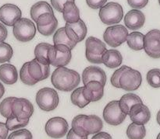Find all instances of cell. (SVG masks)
<instances>
[{
  "mask_svg": "<svg viewBox=\"0 0 160 139\" xmlns=\"http://www.w3.org/2000/svg\"><path fill=\"white\" fill-rule=\"evenodd\" d=\"M145 53L152 58H160V30L154 29L145 35Z\"/></svg>",
  "mask_w": 160,
  "mask_h": 139,
  "instance_id": "8fae6325",
  "label": "cell"
},
{
  "mask_svg": "<svg viewBox=\"0 0 160 139\" xmlns=\"http://www.w3.org/2000/svg\"><path fill=\"white\" fill-rule=\"evenodd\" d=\"M70 100L72 104L79 108H84L90 103L84 96V86L75 89L70 96Z\"/></svg>",
  "mask_w": 160,
  "mask_h": 139,
  "instance_id": "f546056e",
  "label": "cell"
},
{
  "mask_svg": "<svg viewBox=\"0 0 160 139\" xmlns=\"http://www.w3.org/2000/svg\"><path fill=\"white\" fill-rule=\"evenodd\" d=\"M0 139H5V138H3L2 137H1V136H0Z\"/></svg>",
  "mask_w": 160,
  "mask_h": 139,
  "instance_id": "f907efd6",
  "label": "cell"
},
{
  "mask_svg": "<svg viewBox=\"0 0 160 139\" xmlns=\"http://www.w3.org/2000/svg\"><path fill=\"white\" fill-rule=\"evenodd\" d=\"M53 86L60 91L70 92L75 90L81 82V76L78 72L66 67H59L54 72L51 77Z\"/></svg>",
  "mask_w": 160,
  "mask_h": 139,
  "instance_id": "6da1fadb",
  "label": "cell"
},
{
  "mask_svg": "<svg viewBox=\"0 0 160 139\" xmlns=\"http://www.w3.org/2000/svg\"><path fill=\"white\" fill-rule=\"evenodd\" d=\"M32 134L27 129H20L9 135L7 139H32Z\"/></svg>",
  "mask_w": 160,
  "mask_h": 139,
  "instance_id": "f35d334b",
  "label": "cell"
},
{
  "mask_svg": "<svg viewBox=\"0 0 160 139\" xmlns=\"http://www.w3.org/2000/svg\"><path fill=\"white\" fill-rule=\"evenodd\" d=\"M69 125L67 121L61 117L52 118L45 124V132L52 138L59 139L68 133Z\"/></svg>",
  "mask_w": 160,
  "mask_h": 139,
  "instance_id": "9c48e42d",
  "label": "cell"
},
{
  "mask_svg": "<svg viewBox=\"0 0 160 139\" xmlns=\"http://www.w3.org/2000/svg\"><path fill=\"white\" fill-rule=\"evenodd\" d=\"M147 82L153 88L160 87V69L153 68L148 72L146 76Z\"/></svg>",
  "mask_w": 160,
  "mask_h": 139,
  "instance_id": "e575fe53",
  "label": "cell"
},
{
  "mask_svg": "<svg viewBox=\"0 0 160 139\" xmlns=\"http://www.w3.org/2000/svg\"><path fill=\"white\" fill-rule=\"evenodd\" d=\"M86 58L93 64L102 63V55L106 51V44L94 37H88L85 42Z\"/></svg>",
  "mask_w": 160,
  "mask_h": 139,
  "instance_id": "277c9868",
  "label": "cell"
},
{
  "mask_svg": "<svg viewBox=\"0 0 160 139\" xmlns=\"http://www.w3.org/2000/svg\"><path fill=\"white\" fill-rule=\"evenodd\" d=\"M65 30L69 38L75 44H78L84 40L88 32L87 26L82 20H80L78 23H67Z\"/></svg>",
  "mask_w": 160,
  "mask_h": 139,
  "instance_id": "9a60e30c",
  "label": "cell"
},
{
  "mask_svg": "<svg viewBox=\"0 0 160 139\" xmlns=\"http://www.w3.org/2000/svg\"><path fill=\"white\" fill-rule=\"evenodd\" d=\"M37 29L41 34L44 36H50L56 32L58 26V20L54 14L44 13L38 19Z\"/></svg>",
  "mask_w": 160,
  "mask_h": 139,
  "instance_id": "5bb4252c",
  "label": "cell"
},
{
  "mask_svg": "<svg viewBox=\"0 0 160 139\" xmlns=\"http://www.w3.org/2000/svg\"><path fill=\"white\" fill-rule=\"evenodd\" d=\"M159 5H160V0H159Z\"/></svg>",
  "mask_w": 160,
  "mask_h": 139,
  "instance_id": "816d5d0a",
  "label": "cell"
},
{
  "mask_svg": "<svg viewBox=\"0 0 160 139\" xmlns=\"http://www.w3.org/2000/svg\"><path fill=\"white\" fill-rule=\"evenodd\" d=\"M106 2L107 0H86L88 6L94 9H101L102 6H105Z\"/></svg>",
  "mask_w": 160,
  "mask_h": 139,
  "instance_id": "60d3db41",
  "label": "cell"
},
{
  "mask_svg": "<svg viewBox=\"0 0 160 139\" xmlns=\"http://www.w3.org/2000/svg\"><path fill=\"white\" fill-rule=\"evenodd\" d=\"M145 22V16L139 9H131L124 16V23L128 29L136 30L144 26Z\"/></svg>",
  "mask_w": 160,
  "mask_h": 139,
  "instance_id": "d6986e66",
  "label": "cell"
},
{
  "mask_svg": "<svg viewBox=\"0 0 160 139\" xmlns=\"http://www.w3.org/2000/svg\"><path fill=\"white\" fill-rule=\"evenodd\" d=\"M98 15L101 21L105 24H116L120 23L123 19V7L118 2H111L100 9Z\"/></svg>",
  "mask_w": 160,
  "mask_h": 139,
  "instance_id": "5b68a950",
  "label": "cell"
},
{
  "mask_svg": "<svg viewBox=\"0 0 160 139\" xmlns=\"http://www.w3.org/2000/svg\"><path fill=\"white\" fill-rule=\"evenodd\" d=\"M92 139H112V136L106 132H98L95 134Z\"/></svg>",
  "mask_w": 160,
  "mask_h": 139,
  "instance_id": "ee69618b",
  "label": "cell"
},
{
  "mask_svg": "<svg viewBox=\"0 0 160 139\" xmlns=\"http://www.w3.org/2000/svg\"><path fill=\"white\" fill-rule=\"evenodd\" d=\"M14 116L19 120H29L34 113L33 104L25 98H16L12 105Z\"/></svg>",
  "mask_w": 160,
  "mask_h": 139,
  "instance_id": "4fadbf2b",
  "label": "cell"
},
{
  "mask_svg": "<svg viewBox=\"0 0 160 139\" xmlns=\"http://www.w3.org/2000/svg\"><path fill=\"white\" fill-rule=\"evenodd\" d=\"M127 115L122 111L118 100L109 102L103 110V118L107 124L112 126H117L122 124L126 119Z\"/></svg>",
  "mask_w": 160,
  "mask_h": 139,
  "instance_id": "ba28073f",
  "label": "cell"
},
{
  "mask_svg": "<svg viewBox=\"0 0 160 139\" xmlns=\"http://www.w3.org/2000/svg\"><path fill=\"white\" fill-rule=\"evenodd\" d=\"M128 2L133 9H142L147 6L148 0H128Z\"/></svg>",
  "mask_w": 160,
  "mask_h": 139,
  "instance_id": "ab89813d",
  "label": "cell"
},
{
  "mask_svg": "<svg viewBox=\"0 0 160 139\" xmlns=\"http://www.w3.org/2000/svg\"><path fill=\"white\" fill-rule=\"evenodd\" d=\"M82 81L84 86L91 81H97L105 86L106 83V72L98 66H88L83 72Z\"/></svg>",
  "mask_w": 160,
  "mask_h": 139,
  "instance_id": "ac0fdd59",
  "label": "cell"
},
{
  "mask_svg": "<svg viewBox=\"0 0 160 139\" xmlns=\"http://www.w3.org/2000/svg\"><path fill=\"white\" fill-rule=\"evenodd\" d=\"M128 31L123 25H115L107 27L103 34L105 42L109 46L117 48L127 41Z\"/></svg>",
  "mask_w": 160,
  "mask_h": 139,
  "instance_id": "52a82bcc",
  "label": "cell"
},
{
  "mask_svg": "<svg viewBox=\"0 0 160 139\" xmlns=\"http://www.w3.org/2000/svg\"><path fill=\"white\" fill-rule=\"evenodd\" d=\"M71 49L65 44L52 45L48 52L50 65L55 67H65L71 60Z\"/></svg>",
  "mask_w": 160,
  "mask_h": 139,
  "instance_id": "7a4b0ae2",
  "label": "cell"
},
{
  "mask_svg": "<svg viewBox=\"0 0 160 139\" xmlns=\"http://www.w3.org/2000/svg\"><path fill=\"white\" fill-rule=\"evenodd\" d=\"M53 42H54V45L65 44L67 46H68L71 50L75 48V46L77 45V44L72 41L69 38L68 36L67 35L65 26L59 28V29H58L55 32L54 36H53Z\"/></svg>",
  "mask_w": 160,
  "mask_h": 139,
  "instance_id": "83f0119b",
  "label": "cell"
},
{
  "mask_svg": "<svg viewBox=\"0 0 160 139\" xmlns=\"http://www.w3.org/2000/svg\"><path fill=\"white\" fill-rule=\"evenodd\" d=\"M28 66H29V62H25L21 67L20 71V80L23 83L28 86H34L37 83V81L33 79L30 75L29 71H28Z\"/></svg>",
  "mask_w": 160,
  "mask_h": 139,
  "instance_id": "836d02e7",
  "label": "cell"
},
{
  "mask_svg": "<svg viewBox=\"0 0 160 139\" xmlns=\"http://www.w3.org/2000/svg\"><path fill=\"white\" fill-rule=\"evenodd\" d=\"M44 13L54 14L52 8L46 2L40 1L38 2H36L35 4H34L31 6V10H30V14H31V19L35 23L38 21V17Z\"/></svg>",
  "mask_w": 160,
  "mask_h": 139,
  "instance_id": "484cf974",
  "label": "cell"
},
{
  "mask_svg": "<svg viewBox=\"0 0 160 139\" xmlns=\"http://www.w3.org/2000/svg\"><path fill=\"white\" fill-rule=\"evenodd\" d=\"M62 16L64 20L68 23H78L81 20L80 10L74 2H67L64 4Z\"/></svg>",
  "mask_w": 160,
  "mask_h": 139,
  "instance_id": "603a6c76",
  "label": "cell"
},
{
  "mask_svg": "<svg viewBox=\"0 0 160 139\" xmlns=\"http://www.w3.org/2000/svg\"><path fill=\"white\" fill-rule=\"evenodd\" d=\"M29 123V120H19L15 116H12L10 118H7L6 120V127L9 131H14L16 129L20 128L27 126Z\"/></svg>",
  "mask_w": 160,
  "mask_h": 139,
  "instance_id": "d590c367",
  "label": "cell"
},
{
  "mask_svg": "<svg viewBox=\"0 0 160 139\" xmlns=\"http://www.w3.org/2000/svg\"><path fill=\"white\" fill-rule=\"evenodd\" d=\"M142 76L140 72L128 67L120 77V89L126 91H134L140 87Z\"/></svg>",
  "mask_w": 160,
  "mask_h": 139,
  "instance_id": "30bf717a",
  "label": "cell"
},
{
  "mask_svg": "<svg viewBox=\"0 0 160 139\" xmlns=\"http://www.w3.org/2000/svg\"><path fill=\"white\" fill-rule=\"evenodd\" d=\"M12 32L15 38L19 41L28 42L35 36L36 27L31 20L21 18L14 24Z\"/></svg>",
  "mask_w": 160,
  "mask_h": 139,
  "instance_id": "8992f818",
  "label": "cell"
},
{
  "mask_svg": "<svg viewBox=\"0 0 160 139\" xmlns=\"http://www.w3.org/2000/svg\"><path fill=\"white\" fill-rule=\"evenodd\" d=\"M129 116L133 123L144 125L149 121L151 118V112L148 107L142 103L135 104L131 107Z\"/></svg>",
  "mask_w": 160,
  "mask_h": 139,
  "instance_id": "e0dca14e",
  "label": "cell"
},
{
  "mask_svg": "<svg viewBox=\"0 0 160 139\" xmlns=\"http://www.w3.org/2000/svg\"><path fill=\"white\" fill-rule=\"evenodd\" d=\"M142 103H143L142 99L134 93H127L123 95L119 100V104L122 111L124 112L126 114H129L130 110L133 106Z\"/></svg>",
  "mask_w": 160,
  "mask_h": 139,
  "instance_id": "d4e9b609",
  "label": "cell"
},
{
  "mask_svg": "<svg viewBox=\"0 0 160 139\" xmlns=\"http://www.w3.org/2000/svg\"><path fill=\"white\" fill-rule=\"evenodd\" d=\"M128 68V66H127V65H123V66H121L120 68H118V69L116 70V71L114 72L112 77H111V83H112V85L114 87L120 89V77H121L122 74L124 72V71Z\"/></svg>",
  "mask_w": 160,
  "mask_h": 139,
  "instance_id": "74e56055",
  "label": "cell"
},
{
  "mask_svg": "<svg viewBox=\"0 0 160 139\" xmlns=\"http://www.w3.org/2000/svg\"><path fill=\"white\" fill-rule=\"evenodd\" d=\"M13 55V50L12 47L7 43H0V63H5L10 61Z\"/></svg>",
  "mask_w": 160,
  "mask_h": 139,
  "instance_id": "d6a6232c",
  "label": "cell"
},
{
  "mask_svg": "<svg viewBox=\"0 0 160 139\" xmlns=\"http://www.w3.org/2000/svg\"><path fill=\"white\" fill-rule=\"evenodd\" d=\"M127 135L129 139H144L146 135L145 126L132 123L127 129Z\"/></svg>",
  "mask_w": 160,
  "mask_h": 139,
  "instance_id": "f1b7e54d",
  "label": "cell"
},
{
  "mask_svg": "<svg viewBox=\"0 0 160 139\" xmlns=\"http://www.w3.org/2000/svg\"><path fill=\"white\" fill-rule=\"evenodd\" d=\"M16 98L17 97L10 96V97L4 99L0 103V114H1L2 116L6 118V119L13 116V114L12 111V105Z\"/></svg>",
  "mask_w": 160,
  "mask_h": 139,
  "instance_id": "1f68e13d",
  "label": "cell"
},
{
  "mask_svg": "<svg viewBox=\"0 0 160 139\" xmlns=\"http://www.w3.org/2000/svg\"><path fill=\"white\" fill-rule=\"evenodd\" d=\"M8 36V30L2 23H0V43L4 42Z\"/></svg>",
  "mask_w": 160,
  "mask_h": 139,
  "instance_id": "7bdbcfd3",
  "label": "cell"
},
{
  "mask_svg": "<svg viewBox=\"0 0 160 139\" xmlns=\"http://www.w3.org/2000/svg\"><path fill=\"white\" fill-rule=\"evenodd\" d=\"M0 80L7 85H12L18 80V72L14 65L3 64L0 65Z\"/></svg>",
  "mask_w": 160,
  "mask_h": 139,
  "instance_id": "7402d4cb",
  "label": "cell"
},
{
  "mask_svg": "<svg viewBox=\"0 0 160 139\" xmlns=\"http://www.w3.org/2000/svg\"><path fill=\"white\" fill-rule=\"evenodd\" d=\"M156 120H157L158 124L160 125V110H159V112L157 113V116H156Z\"/></svg>",
  "mask_w": 160,
  "mask_h": 139,
  "instance_id": "c3c4849f",
  "label": "cell"
},
{
  "mask_svg": "<svg viewBox=\"0 0 160 139\" xmlns=\"http://www.w3.org/2000/svg\"><path fill=\"white\" fill-rule=\"evenodd\" d=\"M84 114H80L75 117L72 121V129L78 135L81 137H87L88 135L82 127V120Z\"/></svg>",
  "mask_w": 160,
  "mask_h": 139,
  "instance_id": "8d00e7d4",
  "label": "cell"
},
{
  "mask_svg": "<svg viewBox=\"0 0 160 139\" xmlns=\"http://www.w3.org/2000/svg\"><path fill=\"white\" fill-rule=\"evenodd\" d=\"M67 2H75V0H51V3L53 7L60 12H62L64 4L67 3Z\"/></svg>",
  "mask_w": 160,
  "mask_h": 139,
  "instance_id": "b9f144b4",
  "label": "cell"
},
{
  "mask_svg": "<svg viewBox=\"0 0 160 139\" xmlns=\"http://www.w3.org/2000/svg\"><path fill=\"white\" fill-rule=\"evenodd\" d=\"M21 15V10L16 5L7 3L0 7V21L6 26H13Z\"/></svg>",
  "mask_w": 160,
  "mask_h": 139,
  "instance_id": "7c38bea8",
  "label": "cell"
},
{
  "mask_svg": "<svg viewBox=\"0 0 160 139\" xmlns=\"http://www.w3.org/2000/svg\"><path fill=\"white\" fill-rule=\"evenodd\" d=\"M5 93V88L4 86H3L2 83H1L0 82V100H1V98L2 97V96L4 95Z\"/></svg>",
  "mask_w": 160,
  "mask_h": 139,
  "instance_id": "7dc6e473",
  "label": "cell"
},
{
  "mask_svg": "<svg viewBox=\"0 0 160 139\" xmlns=\"http://www.w3.org/2000/svg\"><path fill=\"white\" fill-rule=\"evenodd\" d=\"M52 44L48 43H40L35 47L34 48V55L35 58L40 61L43 63L49 64L48 59V50L51 48Z\"/></svg>",
  "mask_w": 160,
  "mask_h": 139,
  "instance_id": "4dcf8cb0",
  "label": "cell"
},
{
  "mask_svg": "<svg viewBox=\"0 0 160 139\" xmlns=\"http://www.w3.org/2000/svg\"><path fill=\"white\" fill-rule=\"evenodd\" d=\"M67 139H88L87 137H81L79 135H77L74 132H73V129H70L68 132L67 135Z\"/></svg>",
  "mask_w": 160,
  "mask_h": 139,
  "instance_id": "bcb514c9",
  "label": "cell"
},
{
  "mask_svg": "<svg viewBox=\"0 0 160 139\" xmlns=\"http://www.w3.org/2000/svg\"><path fill=\"white\" fill-rule=\"evenodd\" d=\"M82 127L88 135H94L101 132L103 127L102 121L96 115H84L82 120Z\"/></svg>",
  "mask_w": 160,
  "mask_h": 139,
  "instance_id": "44dd1931",
  "label": "cell"
},
{
  "mask_svg": "<svg viewBox=\"0 0 160 139\" xmlns=\"http://www.w3.org/2000/svg\"><path fill=\"white\" fill-rule=\"evenodd\" d=\"M156 139H160V133L159 134V135H158V136H157V138Z\"/></svg>",
  "mask_w": 160,
  "mask_h": 139,
  "instance_id": "681fc988",
  "label": "cell"
},
{
  "mask_svg": "<svg viewBox=\"0 0 160 139\" xmlns=\"http://www.w3.org/2000/svg\"><path fill=\"white\" fill-rule=\"evenodd\" d=\"M59 98L56 90L48 87L42 88L36 94V103L41 110L52 111L58 107Z\"/></svg>",
  "mask_w": 160,
  "mask_h": 139,
  "instance_id": "3957f363",
  "label": "cell"
},
{
  "mask_svg": "<svg viewBox=\"0 0 160 139\" xmlns=\"http://www.w3.org/2000/svg\"><path fill=\"white\" fill-rule=\"evenodd\" d=\"M127 43L131 49L141 51L145 48V35L140 32H132L128 34Z\"/></svg>",
  "mask_w": 160,
  "mask_h": 139,
  "instance_id": "4316f807",
  "label": "cell"
},
{
  "mask_svg": "<svg viewBox=\"0 0 160 139\" xmlns=\"http://www.w3.org/2000/svg\"><path fill=\"white\" fill-rule=\"evenodd\" d=\"M28 71L31 77L38 82L49 77L50 65L41 62L38 59L34 58L29 62Z\"/></svg>",
  "mask_w": 160,
  "mask_h": 139,
  "instance_id": "2e32d148",
  "label": "cell"
},
{
  "mask_svg": "<svg viewBox=\"0 0 160 139\" xmlns=\"http://www.w3.org/2000/svg\"><path fill=\"white\" fill-rule=\"evenodd\" d=\"M8 132H9V130L6 127V124L2 122H0V136L6 139L8 135Z\"/></svg>",
  "mask_w": 160,
  "mask_h": 139,
  "instance_id": "f6af8a7d",
  "label": "cell"
},
{
  "mask_svg": "<svg viewBox=\"0 0 160 139\" xmlns=\"http://www.w3.org/2000/svg\"><path fill=\"white\" fill-rule=\"evenodd\" d=\"M104 95V86L97 81H91L84 86V96L89 102H96Z\"/></svg>",
  "mask_w": 160,
  "mask_h": 139,
  "instance_id": "ffe728a7",
  "label": "cell"
},
{
  "mask_svg": "<svg viewBox=\"0 0 160 139\" xmlns=\"http://www.w3.org/2000/svg\"><path fill=\"white\" fill-rule=\"evenodd\" d=\"M123 62V57L117 50H107L102 55V63L109 68L120 66Z\"/></svg>",
  "mask_w": 160,
  "mask_h": 139,
  "instance_id": "cb8c5ba5",
  "label": "cell"
}]
</instances>
